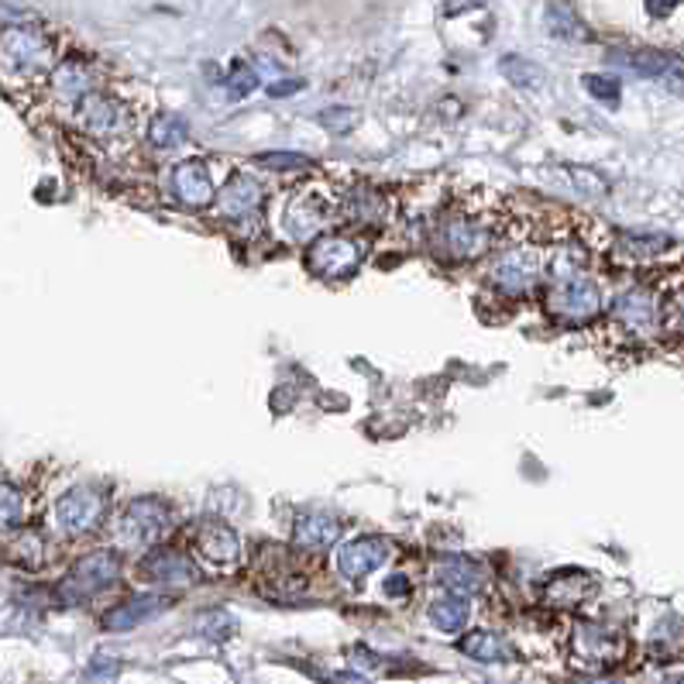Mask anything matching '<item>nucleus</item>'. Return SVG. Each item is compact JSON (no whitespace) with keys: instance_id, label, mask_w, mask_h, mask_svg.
I'll return each instance as SVG.
<instances>
[{"instance_id":"6e6552de","label":"nucleus","mask_w":684,"mask_h":684,"mask_svg":"<svg viewBox=\"0 0 684 684\" xmlns=\"http://www.w3.org/2000/svg\"><path fill=\"white\" fill-rule=\"evenodd\" d=\"M365 262V244L354 234H320L316 241H310L306 248V269L320 279H351Z\"/></svg>"},{"instance_id":"9d476101","label":"nucleus","mask_w":684,"mask_h":684,"mask_svg":"<svg viewBox=\"0 0 684 684\" xmlns=\"http://www.w3.org/2000/svg\"><path fill=\"white\" fill-rule=\"evenodd\" d=\"M118 574H121V561L114 551H93L87 557H80L73 564V571L66 574V582H62V598L69 602H83L103 589H111L118 582Z\"/></svg>"},{"instance_id":"cd10ccee","label":"nucleus","mask_w":684,"mask_h":684,"mask_svg":"<svg viewBox=\"0 0 684 684\" xmlns=\"http://www.w3.org/2000/svg\"><path fill=\"white\" fill-rule=\"evenodd\" d=\"M430 623L444 633H457L467 623V605L457 595H444L437 602H430Z\"/></svg>"},{"instance_id":"f8f14e48","label":"nucleus","mask_w":684,"mask_h":684,"mask_svg":"<svg viewBox=\"0 0 684 684\" xmlns=\"http://www.w3.org/2000/svg\"><path fill=\"white\" fill-rule=\"evenodd\" d=\"M103 513H107V499H103V492L93 489V485L69 489V492L56 502V520H59V526H62L66 533H73V536L97 530L100 520H103Z\"/></svg>"},{"instance_id":"4be33fe9","label":"nucleus","mask_w":684,"mask_h":684,"mask_svg":"<svg viewBox=\"0 0 684 684\" xmlns=\"http://www.w3.org/2000/svg\"><path fill=\"white\" fill-rule=\"evenodd\" d=\"M52 90L62 103H73L80 107L90 93H97V83H93V73L90 66L80 62V59H69L62 62L56 73H52Z\"/></svg>"},{"instance_id":"4c0bfd02","label":"nucleus","mask_w":684,"mask_h":684,"mask_svg":"<svg viewBox=\"0 0 684 684\" xmlns=\"http://www.w3.org/2000/svg\"><path fill=\"white\" fill-rule=\"evenodd\" d=\"M661 83H664V87H667L671 93L684 97V59L671 56L667 69H664V73H661Z\"/></svg>"},{"instance_id":"7ed1b4c3","label":"nucleus","mask_w":684,"mask_h":684,"mask_svg":"<svg viewBox=\"0 0 684 684\" xmlns=\"http://www.w3.org/2000/svg\"><path fill=\"white\" fill-rule=\"evenodd\" d=\"M499 231L492 228V221L479 218V213L467 210H451L447 218H441L437 231H434V248L437 255L451 259V262H472L495 244Z\"/></svg>"},{"instance_id":"bb28decb","label":"nucleus","mask_w":684,"mask_h":684,"mask_svg":"<svg viewBox=\"0 0 684 684\" xmlns=\"http://www.w3.org/2000/svg\"><path fill=\"white\" fill-rule=\"evenodd\" d=\"M187 134H190V128H187V121L179 118V114H159L155 121H152V128H149V141L155 149H179L187 141Z\"/></svg>"},{"instance_id":"dca6fc26","label":"nucleus","mask_w":684,"mask_h":684,"mask_svg":"<svg viewBox=\"0 0 684 684\" xmlns=\"http://www.w3.org/2000/svg\"><path fill=\"white\" fill-rule=\"evenodd\" d=\"M138 571L145 574L149 582L169 585V589H187V585H193L200 579L197 564L187 554H179V551H155V554H149L145 561H141Z\"/></svg>"},{"instance_id":"79ce46f5","label":"nucleus","mask_w":684,"mask_h":684,"mask_svg":"<svg viewBox=\"0 0 684 684\" xmlns=\"http://www.w3.org/2000/svg\"><path fill=\"white\" fill-rule=\"evenodd\" d=\"M385 592H389V595H406V592H410V585H406L403 574H395V579H389Z\"/></svg>"},{"instance_id":"a211bd4d","label":"nucleus","mask_w":684,"mask_h":684,"mask_svg":"<svg viewBox=\"0 0 684 684\" xmlns=\"http://www.w3.org/2000/svg\"><path fill=\"white\" fill-rule=\"evenodd\" d=\"M172 193H175L179 203H187V207H210L213 200H218L207 162H200V159L179 162L172 169Z\"/></svg>"},{"instance_id":"a18cd8bd","label":"nucleus","mask_w":684,"mask_h":684,"mask_svg":"<svg viewBox=\"0 0 684 684\" xmlns=\"http://www.w3.org/2000/svg\"><path fill=\"white\" fill-rule=\"evenodd\" d=\"M664 684H684V674H667Z\"/></svg>"},{"instance_id":"72a5a7b5","label":"nucleus","mask_w":684,"mask_h":684,"mask_svg":"<svg viewBox=\"0 0 684 684\" xmlns=\"http://www.w3.org/2000/svg\"><path fill=\"white\" fill-rule=\"evenodd\" d=\"M11 554H14V561H21V564H28V567H39L42 564V536L39 533H21L18 536V544L11 547Z\"/></svg>"},{"instance_id":"0eeeda50","label":"nucleus","mask_w":684,"mask_h":684,"mask_svg":"<svg viewBox=\"0 0 684 684\" xmlns=\"http://www.w3.org/2000/svg\"><path fill=\"white\" fill-rule=\"evenodd\" d=\"M608 316H612V328L630 341H651L664 328L661 300L654 290H646V285H633V290L620 293Z\"/></svg>"},{"instance_id":"39448f33","label":"nucleus","mask_w":684,"mask_h":684,"mask_svg":"<svg viewBox=\"0 0 684 684\" xmlns=\"http://www.w3.org/2000/svg\"><path fill=\"white\" fill-rule=\"evenodd\" d=\"M172 530V510L159 499H134L121 510L114 523L118 547L124 551H152Z\"/></svg>"},{"instance_id":"473e14b6","label":"nucleus","mask_w":684,"mask_h":684,"mask_svg":"<svg viewBox=\"0 0 684 684\" xmlns=\"http://www.w3.org/2000/svg\"><path fill=\"white\" fill-rule=\"evenodd\" d=\"M255 162L265 165V169H275V172H303V169L313 165V162H310L306 155H300V152H262Z\"/></svg>"},{"instance_id":"f257e3e1","label":"nucleus","mask_w":684,"mask_h":684,"mask_svg":"<svg viewBox=\"0 0 684 684\" xmlns=\"http://www.w3.org/2000/svg\"><path fill=\"white\" fill-rule=\"evenodd\" d=\"M547 310L567 323H585V320L598 316V310H602V293H598L595 279L579 265V259H574L571 251H561V255L551 262Z\"/></svg>"},{"instance_id":"1a4fd4ad","label":"nucleus","mask_w":684,"mask_h":684,"mask_svg":"<svg viewBox=\"0 0 684 684\" xmlns=\"http://www.w3.org/2000/svg\"><path fill=\"white\" fill-rule=\"evenodd\" d=\"M544 275V255H540L536 248L530 244H520V248H510L502 251V255L492 262V272H489V282L502 296H526L533 285Z\"/></svg>"},{"instance_id":"37998d69","label":"nucleus","mask_w":684,"mask_h":684,"mask_svg":"<svg viewBox=\"0 0 684 684\" xmlns=\"http://www.w3.org/2000/svg\"><path fill=\"white\" fill-rule=\"evenodd\" d=\"M300 87H303L300 80H293V83H275V87H272L269 93H272V97H285V93H296Z\"/></svg>"},{"instance_id":"c85d7f7f","label":"nucleus","mask_w":684,"mask_h":684,"mask_svg":"<svg viewBox=\"0 0 684 684\" xmlns=\"http://www.w3.org/2000/svg\"><path fill=\"white\" fill-rule=\"evenodd\" d=\"M547 21H551V34H557V39H571V42L589 39L585 24L574 18V11L567 4H561V0H554V4L547 8Z\"/></svg>"},{"instance_id":"f3484780","label":"nucleus","mask_w":684,"mask_h":684,"mask_svg":"<svg viewBox=\"0 0 684 684\" xmlns=\"http://www.w3.org/2000/svg\"><path fill=\"white\" fill-rule=\"evenodd\" d=\"M598 582L592 579L589 571L582 567H564L557 574L544 582V598L554 605V608H579L582 602H589L595 595Z\"/></svg>"},{"instance_id":"4468645a","label":"nucleus","mask_w":684,"mask_h":684,"mask_svg":"<svg viewBox=\"0 0 684 684\" xmlns=\"http://www.w3.org/2000/svg\"><path fill=\"white\" fill-rule=\"evenodd\" d=\"M392 540L389 536H358L348 547H341L338 554V571L351 582H362L375 567H382L385 561H392Z\"/></svg>"},{"instance_id":"423d86ee","label":"nucleus","mask_w":684,"mask_h":684,"mask_svg":"<svg viewBox=\"0 0 684 684\" xmlns=\"http://www.w3.org/2000/svg\"><path fill=\"white\" fill-rule=\"evenodd\" d=\"M626 640L602 623H579L571 630V664L589 674H605L608 667L623 664Z\"/></svg>"},{"instance_id":"412c9836","label":"nucleus","mask_w":684,"mask_h":684,"mask_svg":"<svg viewBox=\"0 0 684 684\" xmlns=\"http://www.w3.org/2000/svg\"><path fill=\"white\" fill-rule=\"evenodd\" d=\"M169 605L165 595H131L124 598L121 605H114L111 612L103 616V630H114V633H124V630H134L141 623H149L152 616Z\"/></svg>"},{"instance_id":"e433bc0d","label":"nucleus","mask_w":684,"mask_h":684,"mask_svg":"<svg viewBox=\"0 0 684 684\" xmlns=\"http://www.w3.org/2000/svg\"><path fill=\"white\" fill-rule=\"evenodd\" d=\"M255 83H259L255 69H251L248 62H234V69H231V80H228L231 97H248L251 90H255Z\"/></svg>"},{"instance_id":"c9c22d12","label":"nucleus","mask_w":684,"mask_h":684,"mask_svg":"<svg viewBox=\"0 0 684 684\" xmlns=\"http://www.w3.org/2000/svg\"><path fill=\"white\" fill-rule=\"evenodd\" d=\"M582 83H585V90H589L595 100H605V103H616V100H620V80L589 73V77H582Z\"/></svg>"},{"instance_id":"aec40b11","label":"nucleus","mask_w":684,"mask_h":684,"mask_svg":"<svg viewBox=\"0 0 684 684\" xmlns=\"http://www.w3.org/2000/svg\"><path fill=\"white\" fill-rule=\"evenodd\" d=\"M341 213H344V221L354 224V228H382L392 218V203H389L385 193L362 187L344 200Z\"/></svg>"},{"instance_id":"ddd939ff","label":"nucleus","mask_w":684,"mask_h":684,"mask_svg":"<svg viewBox=\"0 0 684 684\" xmlns=\"http://www.w3.org/2000/svg\"><path fill=\"white\" fill-rule=\"evenodd\" d=\"M262 203H265V190L259 179L251 172H234L218 197V213L231 224H248L251 218L262 213Z\"/></svg>"},{"instance_id":"f03ea898","label":"nucleus","mask_w":684,"mask_h":684,"mask_svg":"<svg viewBox=\"0 0 684 684\" xmlns=\"http://www.w3.org/2000/svg\"><path fill=\"white\" fill-rule=\"evenodd\" d=\"M52 66V42L39 28L11 24L0 31V77L11 83L39 80Z\"/></svg>"},{"instance_id":"f704fd0d","label":"nucleus","mask_w":684,"mask_h":684,"mask_svg":"<svg viewBox=\"0 0 684 684\" xmlns=\"http://www.w3.org/2000/svg\"><path fill=\"white\" fill-rule=\"evenodd\" d=\"M320 124L334 134H348L358 128V111H351V107H331V111L320 114Z\"/></svg>"},{"instance_id":"9b49d317","label":"nucleus","mask_w":684,"mask_h":684,"mask_svg":"<svg viewBox=\"0 0 684 684\" xmlns=\"http://www.w3.org/2000/svg\"><path fill=\"white\" fill-rule=\"evenodd\" d=\"M80 124L90 138L103 141V145H114V141H124L131 134V114L128 107L107 93H90L80 107Z\"/></svg>"},{"instance_id":"20e7f679","label":"nucleus","mask_w":684,"mask_h":684,"mask_svg":"<svg viewBox=\"0 0 684 684\" xmlns=\"http://www.w3.org/2000/svg\"><path fill=\"white\" fill-rule=\"evenodd\" d=\"M334 210H338V200H334V193L328 187H320V183L300 187V190L290 193V200H285L282 228H285V234H290L293 241L310 244L320 234H328Z\"/></svg>"},{"instance_id":"ea45409f","label":"nucleus","mask_w":684,"mask_h":684,"mask_svg":"<svg viewBox=\"0 0 684 684\" xmlns=\"http://www.w3.org/2000/svg\"><path fill=\"white\" fill-rule=\"evenodd\" d=\"M671 323H674V331H677L681 341H684V290L671 300Z\"/></svg>"},{"instance_id":"b1692460","label":"nucleus","mask_w":684,"mask_h":684,"mask_svg":"<svg viewBox=\"0 0 684 684\" xmlns=\"http://www.w3.org/2000/svg\"><path fill=\"white\" fill-rule=\"evenodd\" d=\"M461 654L464 657H472L479 664H499V661H506L510 657V646L502 636L489 633V630H472V633H464L461 636Z\"/></svg>"},{"instance_id":"5701e85b","label":"nucleus","mask_w":684,"mask_h":684,"mask_svg":"<svg viewBox=\"0 0 684 684\" xmlns=\"http://www.w3.org/2000/svg\"><path fill=\"white\" fill-rule=\"evenodd\" d=\"M293 536L300 551H328L338 544L341 523L331 513H303L293 526Z\"/></svg>"},{"instance_id":"2eb2a0df","label":"nucleus","mask_w":684,"mask_h":684,"mask_svg":"<svg viewBox=\"0 0 684 684\" xmlns=\"http://www.w3.org/2000/svg\"><path fill=\"white\" fill-rule=\"evenodd\" d=\"M193 547L197 554L213 564V567H234L238 557H241V544H238V533L228 526V523H218V520H210V523H200L193 530Z\"/></svg>"},{"instance_id":"393cba45","label":"nucleus","mask_w":684,"mask_h":684,"mask_svg":"<svg viewBox=\"0 0 684 684\" xmlns=\"http://www.w3.org/2000/svg\"><path fill=\"white\" fill-rule=\"evenodd\" d=\"M667 248H671V238H664V234H620L616 238V255L626 262L661 259Z\"/></svg>"},{"instance_id":"7c9ffc66","label":"nucleus","mask_w":684,"mask_h":684,"mask_svg":"<svg viewBox=\"0 0 684 684\" xmlns=\"http://www.w3.org/2000/svg\"><path fill=\"white\" fill-rule=\"evenodd\" d=\"M24 520V495L8 485V482H0V533H14Z\"/></svg>"},{"instance_id":"58836bf2","label":"nucleus","mask_w":684,"mask_h":684,"mask_svg":"<svg viewBox=\"0 0 684 684\" xmlns=\"http://www.w3.org/2000/svg\"><path fill=\"white\" fill-rule=\"evenodd\" d=\"M200 630H203L210 640H228V636L234 633V620L224 616V612H218V616H207Z\"/></svg>"},{"instance_id":"c03bdc74","label":"nucleus","mask_w":684,"mask_h":684,"mask_svg":"<svg viewBox=\"0 0 684 684\" xmlns=\"http://www.w3.org/2000/svg\"><path fill=\"white\" fill-rule=\"evenodd\" d=\"M331 684H369V677H362V674H334Z\"/></svg>"},{"instance_id":"2f4dec72","label":"nucleus","mask_w":684,"mask_h":684,"mask_svg":"<svg viewBox=\"0 0 684 684\" xmlns=\"http://www.w3.org/2000/svg\"><path fill=\"white\" fill-rule=\"evenodd\" d=\"M567 179H571V187L579 190L582 197H589V200H598V197L608 193V183L598 172H592V169H567Z\"/></svg>"},{"instance_id":"a878e982","label":"nucleus","mask_w":684,"mask_h":684,"mask_svg":"<svg viewBox=\"0 0 684 684\" xmlns=\"http://www.w3.org/2000/svg\"><path fill=\"white\" fill-rule=\"evenodd\" d=\"M499 73L506 77L513 87L520 90H540L544 87V69H540L536 62L523 59V56H506V59H499Z\"/></svg>"},{"instance_id":"c756f323","label":"nucleus","mask_w":684,"mask_h":684,"mask_svg":"<svg viewBox=\"0 0 684 684\" xmlns=\"http://www.w3.org/2000/svg\"><path fill=\"white\" fill-rule=\"evenodd\" d=\"M620 59H623V66L633 69V73H640V77H646V80H661V73H664L667 62H671V52L636 49V52H626V56H620Z\"/></svg>"},{"instance_id":"6ab92c4d","label":"nucleus","mask_w":684,"mask_h":684,"mask_svg":"<svg viewBox=\"0 0 684 684\" xmlns=\"http://www.w3.org/2000/svg\"><path fill=\"white\" fill-rule=\"evenodd\" d=\"M434 582L447 592V595H472L482 589V567L472 557H461V554H447L434 561Z\"/></svg>"},{"instance_id":"a19ab883","label":"nucleus","mask_w":684,"mask_h":684,"mask_svg":"<svg viewBox=\"0 0 684 684\" xmlns=\"http://www.w3.org/2000/svg\"><path fill=\"white\" fill-rule=\"evenodd\" d=\"M677 4L681 0H646V11H651V18H667Z\"/></svg>"}]
</instances>
